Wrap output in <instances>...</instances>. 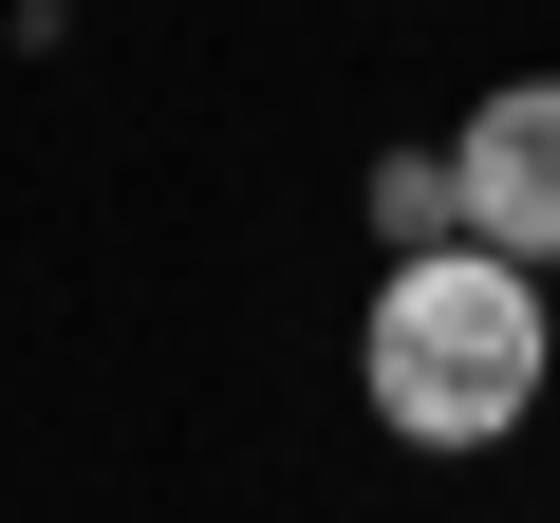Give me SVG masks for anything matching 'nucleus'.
<instances>
[{
	"label": "nucleus",
	"instance_id": "1",
	"mask_svg": "<svg viewBox=\"0 0 560 523\" xmlns=\"http://www.w3.org/2000/svg\"><path fill=\"white\" fill-rule=\"evenodd\" d=\"M541 374H560V318H541V262H504V243H411L355 318V393L393 449H504L541 411Z\"/></svg>",
	"mask_w": 560,
	"mask_h": 523
},
{
	"label": "nucleus",
	"instance_id": "2",
	"mask_svg": "<svg viewBox=\"0 0 560 523\" xmlns=\"http://www.w3.org/2000/svg\"><path fill=\"white\" fill-rule=\"evenodd\" d=\"M448 187H467V243H504V262H541V281H560V75H504V94H467V131H448Z\"/></svg>",
	"mask_w": 560,
	"mask_h": 523
},
{
	"label": "nucleus",
	"instance_id": "3",
	"mask_svg": "<svg viewBox=\"0 0 560 523\" xmlns=\"http://www.w3.org/2000/svg\"><path fill=\"white\" fill-rule=\"evenodd\" d=\"M374 243L411 262V243H467V187H448V150H374Z\"/></svg>",
	"mask_w": 560,
	"mask_h": 523
}]
</instances>
